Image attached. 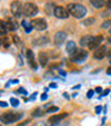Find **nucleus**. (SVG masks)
Instances as JSON below:
<instances>
[{"label":"nucleus","instance_id":"obj_1","mask_svg":"<svg viewBox=\"0 0 111 126\" xmlns=\"http://www.w3.org/2000/svg\"><path fill=\"white\" fill-rule=\"evenodd\" d=\"M67 10H68V12L71 16H73L77 19L83 18L86 16V14H87V8L85 6L80 5V3H69L67 6Z\"/></svg>","mask_w":111,"mask_h":126},{"label":"nucleus","instance_id":"obj_2","mask_svg":"<svg viewBox=\"0 0 111 126\" xmlns=\"http://www.w3.org/2000/svg\"><path fill=\"white\" fill-rule=\"evenodd\" d=\"M22 116H24V115H22L21 113L6 112V113L0 115V122L3 124H11V123H14V122L21 119Z\"/></svg>","mask_w":111,"mask_h":126},{"label":"nucleus","instance_id":"obj_3","mask_svg":"<svg viewBox=\"0 0 111 126\" xmlns=\"http://www.w3.org/2000/svg\"><path fill=\"white\" fill-rule=\"evenodd\" d=\"M38 7L32 2H27L22 6V14L26 17H33L38 14Z\"/></svg>","mask_w":111,"mask_h":126},{"label":"nucleus","instance_id":"obj_4","mask_svg":"<svg viewBox=\"0 0 111 126\" xmlns=\"http://www.w3.org/2000/svg\"><path fill=\"white\" fill-rule=\"evenodd\" d=\"M87 57H88V51L85 49H77L76 51L70 56L71 60H72L73 63H81L87 59Z\"/></svg>","mask_w":111,"mask_h":126},{"label":"nucleus","instance_id":"obj_5","mask_svg":"<svg viewBox=\"0 0 111 126\" xmlns=\"http://www.w3.org/2000/svg\"><path fill=\"white\" fill-rule=\"evenodd\" d=\"M31 26H32V28H35L36 30H46L47 29V21H46L43 18H37V19H33L32 21H31Z\"/></svg>","mask_w":111,"mask_h":126},{"label":"nucleus","instance_id":"obj_6","mask_svg":"<svg viewBox=\"0 0 111 126\" xmlns=\"http://www.w3.org/2000/svg\"><path fill=\"white\" fill-rule=\"evenodd\" d=\"M22 3L18 0H13L10 5V9H11V12L13 14V16L16 17H20L22 14Z\"/></svg>","mask_w":111,"mask_h":126},{"label":"nucleus","instance_id":"obj_7","mask_svg":"<svg viewBox=\"0 0 111 126\" xmlns=\"http://www.w3.org/2000/svg\"><path fill=\"white\" fill-rule=\"evenodd\" d=\"M53 15L57 17L58 19H67L69 17V12L66 8L61 7V6H57L53 10Z\"/></svg>","mask_w":111,"mask_h":126},{"label":"nucleus","instance_id":"obj_8","mask_svg":"<svg viewBox=\"0 0 111 126\" xmlns=\"http://www.w3.org/2000/svg\"><path fill=\"white\" fill-rule=\"evenodd\" d=\"M66 39H67V33L63 32V31H58V32L54 35V38H53L54 46L60 47V46L66 41Z\"/></svg>","mask_w":111,"mask_h":126},{"label":"nucleus","instance_id":"obj_9","mask_svg":"<svg viewBox=\"0 0 111 126\" xmlns=\"http://www.w3.org/2000/svg\"><path fill=\"white\" fill-rule=\"evenodd\" d=\"M102 40H103V36H101V35L96 36V37H92V39H91V41H90V44L88 45L89 49H90V50L97 49L98 47H100V46H101Z\"/></svg>","mask_w":111,"mask_h":126},{"label":"nucleus","instance_id":"obj_10","mask_svg":"<svg viewBox=\"0 0 111 126\" xmlns=\"http://www.w3.org/2000/svg\"><path fill=\"white\" fill-rule=\"evenodd\" d=\"M104 56H107L106 46H100V47H98L97 49L95 50V52H93V57H95L96 59H102Z\"/></svg>","mask_w":111,"mask_h":126},{"label":"nucleus","instance_id":"obj_11","mask_svg":"<svg viewBox=\"0 0 111 126\" xmlns=\"http://www.w3.org/2000/svg\"><path fill=\"white\" fill-rule=\"evenodd\" d=\"M49 38L47 36H40V37H37V38L33 40V44L36 46H46L47 44H49Z\"/></svg>","mask_w":111,"mask_h":126},{"label":"nucleus","instance_id":"obj_12","mask_svg":"<svg viewBox=\"0 0 111 126\" xmlns=\"http://www.w3.org/2000/svg\"><path fill=\"white\" fill-rule=\"evenodd\" d=\"M68 116V114L67 113H62V114H59V115H54V116H51L49 118V123L50 124H57L59 123L60 121H62V119L64 118V117Z\"/></svg>","mask_w":111,"mask_h":126},{"label":"nucleus","instance_id":"obj_13","mask_svg":"<svg viewBox=\"0 0 111 126\" xmlns=\"http://www.w3.org/2000/svg\"><path fill=\"white\" fill-rule=\"evenodd\" d=\"M6 24H7L8 30H10V31H14L18 29V24H17V21L14 19H12V18H7Z\"/></svg>","mask_w":111,"mask_h":126},{"label":"nucleus","instance_id":"obj_14","mask_svg":"<svg viewBox=\"0 0 111 126\" xmlns=\"http://www.w3.org/2000/svg\"><path fill=\"white\" fill-rule=\"evenodd\" d=\"M77 50V45L74 41H68L67 43V46H66V51L68 52L69 55H72L73 52Z\"/></svg>","mask_w":111,"mask_h":126},{"label":"nucleus","instance_id":"obj_15","mask_svg":"<svg viewBox=\"0 0 111 126\" xmlns=\"http://www.w3.org/2000/svg\"><path fill=\"white\" fill-rule=\"evenodd\" d=\"M38 58H39V64H40L41 67H46V66H47L49 58H48V55L46 54V52H40Z\"/></svg>","mask_w":111,"mask_h":126},{"label":"nucleus","instance_id":"obj_16","mask_svg":"<svg viewBox=\"0 0 111 126\" xmlns=\"http://www.w3.org/2000/svg\"><path fill=\"white\" fill-rule=\"evenodd\" d=\"M89 1L95 8H102L106 5V1H104V0H89Z\"/></svg>","mask_w":111,"mask_h":126},{"label":"nucleus","instance_id":"obj_17","mask_svg":"<svg viewBox=\"0 0 111 126\" xmlns=\"http://www.w3.org/2000/svg\"><path fill=\"white\" fill-rule=\"evenodd\" d=\"M91 39H92V36H90V35L83 36L82 38L80 39V45L82 46V47H85V46H88L90 44V41H91Z\"/></svg>","mask_w":111,"mask_h":126},{"label":"nucleus","instance_id":"obj_18","mask_svg":"<svg viewBox=\"0 0 111 126\" xmlns=\"http://www.w3.org/2000/svg\"><path fill=\"white\" fill-rule=\"evenodd\" d=\"M54 8H56V6H54L52 2L46 3V6H45V11H46V14L49 15V16H50V15H52V14H53Z\"/></svg>","mask_w":111,"mask_h":126},{"label":"nucleus","instance_id":"obj_19","mask_svg":"<svg viewBox=\"0 0 111 126\" xmlns=\"http://www.w3.org/2000/svg\"><path fill=\"white\" fill-rule=\"evenodd\" d=\"M7 32H8V27H7V24H6V21H3V20H0V35H1V36H5Z\"/></svg>","mask_w":111,"mask_h":126},{"label":"nucleus","instance_id":"obj_20","mask_svg":"<svg viewBox=\"0 0 111 126\" xmlns=\"http://www.w3.org/2000/svg\"><path fill=\"white\" fill-rule=\"evenodd\" d=\"M43 114H45V112H43L42 108H40V107L35 108V110H32V113H31V115H32L33 117H41Z\"/></svg>","mask_w":111,"mask_h":126},{"label":"nucleus","instance_id":"obj_21","mask_svg":"<svg viewBox=\"0 0 111 126\" xmlns=\"http://www.w3.org/2000/svg\"><path fill=\"white\" fill-rule=\"evenodd\" d=\"M95 21H96V19L95 18H92V17H90V18H87V19H85L82 21V24L85 25V26H90V25H92V24H95Z\"/></svg>","mask_w":111,"mask_h":126},{"label":"nucleus","instance_id":"obj_22","mask_svg":"<svg viewBox=\"0 0 111 126\" xmlns=\"http://www.w3.org/2000/svg\"><path fill=\"white\" fill-rule=\"evenodd\" d=\"M101 28H103V29L111 28V19H108V20H106V21H103V22H102V25H101Z\"/></svg>","mask_w":111,"mask_h":126},{"label":"nucleus","instance_id":"obj_23","mask_svg":"<svg viewBox=\"0 0 111 126\" xmlns=\"http://www.w3.org/2000/svg\"><path fill=\"white\" fill-rule=\"evenodd\" d=\"M22 26L25 27L26 32H30V31L32 30V26H31V24H27L26 21H22Z\"/></svg>","mask_w":111,"mask_h":126},{"label":"nucleus","instance_id":"obj_24","mask_svg":"<svg viewBox=\"0 0 111 126\" xmlns=\"http://www.w3.org/2000/svg\"><path fill=\"white\" fill-rule=\"evenodd\" d=\"M27 58H28L29 62H31V60H35V56H33V52L31 49H28L27 50Z\"/></svg>","mask_w":111,"mask_h":126},{"label":"nucleus","instance_id":"obj_25","mask_svg":"<svg viewBox=\"0 0 111 126\" xmlns=\"http://www.w3.org/2000/svg\"><path fill=\"white\" fill-rule=\"evenodd\" d=\"M10 104H11L13 107H17L19 105V100L17 99V98H11V99H10Z\"/></svg>","mask_w":111,"mask_h":126},{"label":"nucleus","instance_id":"obj_26","mask_svg":"<svg viewBox=\"0 0 111 126\" xmlns=\"http://www.w3.org/2000/svg\"><path fill=\"white\" fill-rule=\"evenodd\" d=\"M58 110H59V107H57V106H51V107H49L47 110V112L48 113H54V112H58Z\"/></svg>","mask_w":111,"mask_h":126},{"label":"nucleus","instance_id":"obj_27","mask_svg":"<svg viewBox=\"0 0 111 126\" xmlns=\"http://www.w3.org/2000/svg\"><path fill=\"white\" fill-rule=\"evenodd\" d=\"M13 41L17 44V45H21V41H20V39H19V37L18 36H13Z\"/></svg>","mask_w":111,"mask_h":126},{"label":"nucleus","instance_id":"obj_28","mask_svg":"<svg viewBox=\"0 0 111 126\" xmlns=\"http://www.w3.org/2000/svg\"><path fill=\"white\" fill-rule=\"evenodd\" d=\"M92 96H93V91H92V89H90V91L87 93V97L88 98H91Z\"/></svg>","mask_w":111,"mask_h":126},{"label":"nucleus","instance_id":"obj_29","mask_svg":"<svg viewBox=\"0 0 111 126\" xmlns=\"http://www.w3.org/2000/svg\"><path fill=\"white\" fill-rule=\"evenodd\" d=\"M29 63H30V67H32L33 69H36V68H37V65H36L35 60H31V62H29Z\"/></svg>","mask_w":111,"mask_h":126},{"label":"nucleus","instance_id":"obj_30","mask_svg":"<svg viewBox=\"0 0 111 126\" xmlns=\"http://www.w3.org/2000/svg\"><path fill=\"white\" fill-rule=\"evenodd\" d=\"M18 92H19V93H21V94H24V95H27V92H26V89H25V88H19V89H18Z\"/></svg>","mask_w":111,"mask_h":126},{"label":"nucleus","instance_id":"obj_31","mask_svg":"<svg viewBox=\"0 0 111 126\" xmlns=\"http://www.w3.org/2000/svg\"><path fill=\"white\" fill-rule=\"evenodd\" d=\"M33 126H46V123L45 122H39V123H36Z\"/></svg>","mask_w":111,"mask_h":126},{"label":"nucleus","instance_id":"obj_32","mask_svg":"<svg viewBox=\"0 0 111 126\" xmlns=\"http://www.w3.org/2000/svg\"><path fill=\"white\" fill-rule=\"evenodd\" d=\"M101 110H102V107H101V106H97V107H96V113H97V114L101 113Z\"/></svg>","mask_w":111,"mask_h":126},{"label":"nucleus","instance_id":"obj_33","mask_svg":"<svg viewBox=\"0 0 111 126\" xmlns=\"http://www.w3.org/2000/svg\"><path fill=\"white\" fill-rule=\"evenodd\" d=\"M0 106H2V107H7L8 104L6 102H0Z\"/></svg>","mask_w":111,"mask_h":126},{"label":"nucleus","instance_id":"obj_34","mask_svg":"<svg viewBox=\"0 0 111 126\" xmlns=\"http://www.w3.org/2000/svg\"><path fill=\"white\" fill-rule=\"evenodd\" d=\"M107 6H108V8L111 10V0H108V1H107Z\"/></svg>","mask_w":111,"mask_h":126},{"label":"nucleus","instance_id":"obj_35","mask_svg":"<svg viewBox=\"0 0 111 126\" xmlns=\"http://www.w3.org/2000/svg\"><path fill=\"white\" fill-rule=\"evenodd\" d=\"M47 97H48L47 94H42V95H41V99H43V100L47 99Z\"/></svg>","mask_w":111,"mask_h":126},{"label":"nucleus","instance_id":"obj_36","mask_svg":"<svg viewBox=\"0 0 111 126\" xmlns=\"http://www.w3.org/2000/svg\"><path fill=\"white\" fill-rule=\"evenodd\" d=\"M49 87H51V88H56V87H57V84L52 83V84H50V85H49Z\"/></svg>","mask_w":111,"mask_h":126},{"label":"nucleus","instance_id":"obj_37","mask_svg":"<svg viewBox=\"0 0 111 126\" xmlns=\"http://www.w3.org/2000/svg\"><path fill=\"white\" fill-rule=\"evenodd\" d=\"M107 56H108V57L111 59V48H110V49H109V51L107 52Z\"/></svg>","mask_w":111,"mask_h":126},{"label":"nucleus","instance_id":"obj_38","mask_svg":"<svg viewBox=\"0 0 111 126\" xmlns=\"http://www.w3.org/2000/svg\"><path fill=\"white\" fill-rule=\"evenodd\" d=\"M29 122H30V121H26V122H24V123H22V124H19V125H18V126H25V125H26V124H28Z\"/></svg>","mask_w":111,"mask_h":126},{"label":"nucleus","instance_id":"obj_39","mask_svg":"<svg viewBox=\"0 0 111 126\" xmlns=\"http://www.w3.org/2000/svg\"><path fill=\"white\" fill-rule=\"evenodd\" d=\"M107 74H108V75H111V67H109V68L107 69Z\"/></svg>","mask_w":111,"mask_h":126},{"label":"nucleus","instance_id":"obj_40","mask_svg":"<svg viewBox=\"0 0 111 126\" xmlns=\"http://www.w3.org/2000/svg\"><path fill=\"white\" fill-rule=\"evenodd\" d=\"M109 94V89H106V91H104V93L102 94V96H106V95H108Z\"/></svg>","mask_w":111,"mask_h":126},{"label":"nucleus","instance_id":"obj_41","mask_svg":"<svg viewBox=\"0 0 111 126\" xmlns=\"http://www.w3.org/2000/svg\"><path fill=\"white\" fill-rule=\"evenodd\" d=\"M36 96H37V93L32 94V96H31V98H30V99H31V100H33V99H35V98H36Z\"/></svg>","mask_w":111,"mask_h":126},{"label":"nucleus","instance_id":"obj_42","mask_svg":"<svg viewBox=\"0 0 111 126\" xmlns=\"http://www.w3.org/2000/svg\"><path fill=\"white\" fill-rule=\"evenodd\" d=\"M101 91H102L101 87H97V88H96V92H98V93H101Z\"/></svg>","mask_w":111,"mask_h":126},{"label":"nucleus","instance_id":"obj_43","mask_svg":"<svg viewBox=\"0 0 111 126\" xmlns=\"http://www.w3.org/2000/svg\"><path fill=\"white\" fill-rule=\"evenodd\" d=\"M59 73H60V74H61V75H62V76H64V75H66V73H64V71H62V70H60V71H59Z\"/></svg>","mask_w":111,"mask_h":126},{"label":"nucleus","instance_id":"obj_44","mask_svg":"<svg viewBox=\"0 0 111 126\" xmlns=\"http://www.w3.org/2000/svg\"><path fill=\"white\" fill-rule=\"evenodd\" d=\"M107 40H108L109 44H111V37H108V39H107Z\"/></svg>","mask_w":111,"mask_h":126},{"label":"nucleus","instance_id":"obj_45","mask_svg":"<svg viewBox=\"0 0 111 126\" xmlns=\"http://www.w3.org/2000/svg\"><path fill=\"white\" fill-rule=\"evenodd\" d=\"M51 126H60V124H59V123H57V124H51Z\"/></svg>","mask_w":111,"mask_h":126},{"label":"nucleus","instance_id":"obj_46","mask_svg":"<svg viewBox=\"0 0 111 126\" xmlns=\"http://www.w3.org/2000/svg\"><path fill=\"white\" fill-rule=\"evenodd\" d=\"M63 96H64V97H67V98H69V95H68V94H66V93L63 94Z\"/></svg>","mask_w":111,"mask_h":126},{"label":"nucleus","instance_id":"obj_47","mask_svg":"<svg viewBox=\"0 0 111 126\" xmlns=\"http://www.w3.org/2000/svg\"><path fill=\"white\" fill-rule=\"evenodd\" d=\"M1 44H2V41H1V39H0V46H1Z\"/></svg>","mask_w":111,"mask_h":126},{"label":"nucleus","instance_id":"obj_48","mask_svg":"<svg viewBox=\"0 0 111 126\" xmlns=\"http://www.w3.org/2000/svg\"><path fill=\"white\" fill-rule=\"evenodd\" d=\"M110 33H111V28H110Z\"/></svg>","mask_w":111,"mask_h":126},{"label":"nucleus","instance_id":"obj_49","mask_svg":"<svg viewBox=\"0 0 111 126\" xmlns=\"http://www.w3.org/2000/svg\"><path fill=\"white\" fill-rule=\"evenodd\" d=\"M110 64H111V59H110Z\"/></svg>","mask_w":111,"mask_h":126},{"label":"nucleus","instance_id":"obj_50","mask_svg":"<svg viewBox=\"0 0 111 126\" xmlns=\"http://www.w3.org/2000/svg\"><path fill=\"white\" fill-rule=\"evenodd\" d=\"M0 126H1V125H0Z\"/></svg>","mask_w":111,"mask_h":126}]
</instances>
